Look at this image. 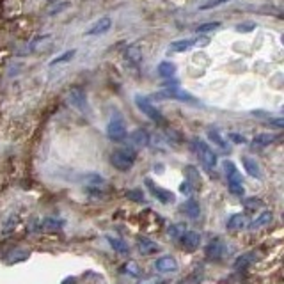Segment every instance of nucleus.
I'll return each mask as SVG.
<instances>
[{
    "label": "nucleus",
    "mask_w": 284,
    "mask_h": 284,
    "mask_svg": "<svg viewBox=\"0 0 284 284\" xmlns=\"http://www.w3.org/2000/svg\"><path fill=\"white\" fill-rule=\"evenodd\" d=\"M192 149L195 151V155L199 156L201 164H203V167L206 169L208 173H212L213 169L217 167V155H215V151H213L203 139H194V141H192Z\"/></svg>",
    "instance_id": "f257e3e1"
},
{
    "label": "nucleus",
    "mask_w": 284,
    "mask_h": 284,
    "mask_svg": "<svg viewBox=\"0 0 284 284\" xmlns=\"http://www.w3.org/2000/svg\"><path fill=\"white\" fill-rule=\"evenodd\" d=\"M135 160H137V151L133 147H123V149L114 151L110 155V164L121 173L130 171L133 167V164H135Z\"/></svg>",
    "instance_id": "f03ea898"
},
{
    "label": "nucleus",
    "mask_w": 284,
    "mask_h": 284,
    "mask_svg": "<svg viewBox=\"0 0 284 284\" xmlns=\"http://www.w3.org/2000/svg\"><path fill=\"white\" fill-rule=\"evenodd\" d=\"M224 171H226V176H227V188L233 195L236 197H242L245 194V188H244V178L240 174V171L236 169V165L231 162V160H226L224 162Z\"/></svg>",
    "instance_id": "7ed1b4c3"
},
{
    "label": "nucleus",
    "mask_w": 284,
    "mask_h": 284,
    "mask_svg": "<svg viewBox=\"0 0 284 284\" xmlns=\"http://www.w3.org/2000/svg\"><path fill=\"white\" fill-rule=\"evenodd\" d=\"M126 124H124V117L121 115V112H112L108 124H106V137L114 142H123L126 139Z\"/></svg>",
    "instance_id": "20e7f679"
},
{
    "label": "nucleus",
    "mask_w": 284,
    "mask_h": 284,
    "mask_svg": "<svg viewBox=\"0 0 284 284\" xmlns=\"http://www.w3.org/2000/svg\"><path fill=\"white\" fill-rule=\"evenodd\" d=\"M133 102H135V105H137L139 110L146 115V117H149L151 121H155V123H158V124L165 123V117L162 115V112L153 105V102H151L147 96H144V94H135Z\"/></svg>",
    "instance_id": "39448f33"
},
{
    "label": "nucleus",
    "mask_w": 284,
    "mask_h": 284,
    "mask_svg": "<svg viewBox=\"0 0 284 284\" xmlns=\"http://www.w3.org/2000/svg\"><path fill=\"white\" fill-rule=\"evenodd\" d=\"M68 102L73 108L80 112V114L84 115H89L91 114V106H89V102H87V94H85L84 89L80 87H71L68 91Z\"/></svg>",
    "instance_id": "423d86ee"
},
{
    "label": "nucleus",
    "mask_w": 284,
    "mask_h": 284,
    "mask_svg": "<svg viewBox=\"0 0 284 284\" xmlns=\"http://www.w3.org/2000/svg\"><path fill=\"white\" fill-rule=\"evenodd\" d=\"M144 183H146V188L149 190V194L155 197L158 203H162V204H173L174 201H176V195L173 194L171 190H167V188H162V186H158L156 185L151 178H146L144 179Z\"/></svg>",
    "instance_id": "0eeeda50"
},
{
    "label": "nucleus",
    "mask_w": 284,
    "mask_h": 284,
    "mask_svg": "<svg viewBox=\"0 0 284 284\" xmlns=\"http://www.w3.org/2000/svg\"><path fill=\"white\" fill-rule=\"evenodd\" d=\"M155 100H179V102L197 103V100H195L190 93L178 89V85H173V87H167V89H164V91L155 93Z\"/></svg>",
    "instance_id": "6e6552de"
},
{
    "label": "nucleus",
    "mask_w": 284,
    "mask_h": 284,
    "mask_svg": "<svg viewBox=\"0 0 284 284\" xmlns=\"http://www.w3.org/2000/svg\"><path fill=\"white\" fill-rule=\"evenodd\" d=\"M210 43L208 37H186V39H178L173 41L169 44V50L174 53H183V52H188L190 48H195V46H206Z\"/></svg>",
    "instance_id": "1a4fd4ad"
},
{
    "label": "nucleus",
    "mask_w": 284,
    "mask_h": 284,
    "mask_svg": "<svg viewBox=\"0 0 284 284\" xmlns=\"http://www.w3.org/2000/svg\"><path fill=\"white\" fill-rule=\"evenodd\" d=\"M112 29V18L110 16H103L100 20L93 23V25L89 27L87 31L84 32V36L87 37H96V36H103Z\"/></svg>",
    "instance_id": "9d476101"
},
{
    "label": "nucleus",
    "mask_w": 284,
    "mask_h": 284,
    "mask_svg": "<svg viewBox=\"0 0 284 284\" xmlns=\"http://www.w3.org/2000/svg\"><path fill=\"white\" fill-rule=\"evenodd\" d=\"M179 245H181L185 250H188V252H194V250H197L201 245V235L199 233H195V231H183V235L179 236Z\"/></svg>",
    "instance_id": "9b49d317"
},
{
    "label": "nucleus",
    "mask_w": 284,
    "mask_h": 284,
    "mask_svg": "<svg viewBox=\"0 0 284 284\" xmlns=\"http://www.w3.org/2000/svg\"><path fill=\"white\" fill-rule=\"evenodd\" d=\"M153 266H155V270L160 272V274H176L178 268H179L178 261L173 256H160L158 259L153 263Z\"/></svg>",
    "instance_id": "f8f14e48"
},
{
    "label": "nucleus",
    "mask_w": 284,
    "mask_h": 284,
    "mask_svg": "<svg viewBox=\"0 0 284 284\" xmlns=\"http://www.w3.org/2000/svg\"><path fill=\"white\" fill-rule=\"evenodd\" d=\"M137 248L142 256H153V254L162 250V247L156 242H153L151 238H146V236H139L137 238Z\"/></svg>",
    "instance_id": "ddd939ff"
},
{
    "label": "nucleus",
    "mask_w": 284,
    "mask_h": 284,
    "mask_svg": "<svg viewBox=\"0 0 284 284\" xmlns=\"http://www.w3.org/2000/svg\"><path fill=\"white\" fill-rule=\"evenodd\" d=\"M204 252H206V256H208L210 259H222V256L226 252V245H224V242H222L220 238H213L212 242L206 245Z\"/></svg>",
    "instance_id": "4468645a"
},
{
    "label": "nucleus",
    "mask_w": 284,
    "mask_h": 284,
    "mask_svg": "<svg viewBox=\"0 0 284 284\" xmlns=\"http://www.w3.org/2000/svg\"><path fill=\"white\" fill-rule=\"evenodd\" d=\"M242 165H244L245 173L250 178H256V179H261L263 178L261 167H259V164H257L254 158H250V156H242Z\"/></svg>",
    "instance_id": "2eb2a0df"
},
{
    "label": "nucleus",
    "mask_w": 284,
    "mask_h": 284,
    "mask_svg": "<svg viewBox=\"0 0 284 284\" xmlns=\"http://www.w3.org/2000/svg\"><path fill=\"white\" fill-rule=\"evenodd\" d=\"M130 141L135 144V146L139 147H146L147 144H149L151 137H149V132H147L146 128H137L133 130L132 135H130Z\"/></svg>",
    "instance_id": "dca6fc26"
},
{
    "label": "nucleus",
    "mask_w": 284,
    "mask_h": 284,
    "mask_svg": "<svg viewBox=\"0 0 284 284\" xmlns=\"http://www.w3.org/2000/svg\"><path fill=\"white\" fill-rule=\"evenodd\" d=\"M185 179L190 183L192 186H194L195 190H197V188H201V185H203V179H201L199 171H197L194 165H186V167H185Z\"/></svg>",
    "instance_id": "f3484780"
},
{
    "label": "nucleus",
    "mask_w": 284,
    "mask_h": 284,
    "mask_svg": "<svg viewBox=\"0 0 284 284\" xmlns=\"http://www.w3.org/2000/svg\"><path fill=\"white\" fill-rule=\"evenodd\" d=\"M272 220H274V213L268 212V210H265V212L259 213V215H257V217L248 224V227H250V229H259V227L268 226Z\"/></svg>",
    "instance_id": "a211bd4d"
},
{
    "label": "nucleus",
    "mask_w": 284,
    "mask_h": 284,
    "mask_svg": "<svg viewBox=\"0 0 284 284\" xmlns=\"http://www.w3.org/2000/svg\"><path fill=\"white\" fill-rule=\"evenodd\" d=\"M245 226H247V218H245L244 213H235V215H231V217L227 218V224H226V227L229 231H240V229H244Z\"/></svg>",
    "instance_id": "6ab92c4d"
},
{
    "label": "nucleus",
    "mask_w": 284,
    "mask_h": 284,
    "mask_svg": "<svg viewBox=\"0 0 284 284\" xmlns=\"http://www.w3.org/2000/svg\"><path fill=\"white\" fill-rule=\"evenodd\" d=\"M181 210L188 218H197L201 215V206L195 199L185 201V203H183V206H181Z\"/></svg>",
    "instance_id": "aec40b11"
},
{
    "label": "nucleus",
    "mask_w": 284,
    "mask_h": 284,
    "mask_svg": "<svg viewBox=\"0 0 284 284\" xmlns=\"http://www.w3.org/2000/svg\"><path fill=\"white\" fill-rule=\"evenodd\" d=\"M106 242H108V245H110V247L114 248L115 252H119V254H128V252H130L128 244H126V242H124L123 238H119V236L108 235V236H106Z\"/></svg>",
    "instance_id": "412c9836"
},
{
    "label": "nucleus",
    "mask_w": 284,
    "mask_h": 284,
    "mask_svg": "<svg viewBox=\"0 0 284 284\" xmlns=\"http://www.w3.org/2000/svg\"><path fill=\"white\" fill-rule=\"evenodd\" d=\"M75 57H76V50L75 48L66 50V52H62L61 55H57V57H53L52 61H50V68H57V66H61V64L71 62Z\"/></svg>",
    "instance_id": "4be33fe9"
},
{
    "label": "nucleus",
    "mask_w": 284,
    "mask_h": 284,
    "mask_svg": "<svg viewBox=\"0 0 284 284\" xmlns=\"http://www.w3.org/2000/svg\"><path fill=\"white\" fill-rule=\"evenodd\" d=\"M70 5H71V0H57V2L48 4V7H46L44 14H46V16H55V14L62 13V11H66Z\"/></svg>",
    "instance_id": "5701e85b"
},
{
    "label": "nucleus",
    "mask_w": 284,
    "mask_h": 284,
    "mask_svg": "<svg viewBox=\"0 0 284 284\" xmlns=\"http://www.w3.org/2000/svg\"><path fill=\"white\" fill-rule=\"evenodd\" d=\"M52 39V36L50 34H43V36H36L34 39L31 41V43L27 44V52L25 53H34V52H37V50L43 46L44 43H48V41Z\"/></svg>",
    "instance_id": "b1692460"
},
{
    "label": "nucleus",
    "mask_w": 284,
    "mask_h": 284,
    "mask_svg": "<svg viewBox=\"0 0 284 284\" xmlns=\"http://www.w3.org/2000/svg\"><path fill=\"white\" fill-rule=\"evenodd\" d=\"M124 57H126V61H128L130 64H133V66H139L142 62V53L139 52L137 44H132V46H128V48L124 50Z\"/></svg>",
    "instance_id": "393cba45"
},
{
    "label": "nucleus",
    "mask_w": 284,
    "mask_h": 284,
    "mask_svg": "<svg viewBox=\"0 0 284 284\" xmlns=\"http://www.w3.org/2000/svg\"><path fill=\"white\" fill-rule=\"evenodd\" d=\"M156 73H158L162 78H171V76L176 75V66H174L173 62L169 61H162L156 68Z\"/></svg>",
    "instance_id": "a878e982"
},
{
    "label": "nucleus",
    "mask_w": 284,
    "mask_h": 284,
    "mask_svg": "<svg viewBox=\"0 0 284 284\" xmlns=\"http://www.w3.org/2000/svg\"><path fill=\"white\" fill-rule=\"evenodd\" d=\"M41 229H50V231H57L64 226V222L57 217H44L43 220L39 222Z\"/></svg>",
    "instance_id": "bb28decb"
},
{
    "label": "nucleus",
    "mask_w": 284,
    "mask_h": 284,
    "mask_svg": "<svg viewBox=\"0 0 284 284\" xmlns=\"http://www.w3.org/2000/svg\"><path fill=\"white\" fill-rule=\"evenodd\" d=\"M277 141V135H272V133H259L256 135L252 141L254 146H259V147H265V146H270L274 142Z\"/></svg>",
    "instance_id": "cd10ccee"
},
{
    "label": "nucleus",
    "mask_w": 284,
    "mask_h": 284,
    "mask_svg": "<svg viewBox=\"0 0 284 284\" xmlns=\"http://www.w3.org/2000/svg\"><path fill=\"white\" fill-rule=\"evenodd\" d=\"M206 135H208V139H210V141L213 142V144H215V146L218 147V149H222V151H227V142L224 141V137H222V135H220V133L217 132V130L210 128V130H208V133H206Z\"/></svg>",
    "instance_id": "c85d7f7f"
},
{
    "label": "nucleus",
    "mask_w": 284,
    "mask_h": 284,
    "mask_svg": "<svg viewBox=\"0 0 284 284\" xmlns=\"http://www.w3.org/2000/svg\"><path fill=\"white\" fill-rule=\"evenodd\" d=\"M254 259H256L254 252L242 254V256H238V257L235 259V268H236V270H240V268H247L248 265H252Z\"/></svg>",
    "instance_id": "c756f323"
},
{
    "label": "nucleus",
    "mask_w": 284,
    "mask_h": 284,
    "mask_svg": "<svg viewBox=\"0 0 284 284\" xmlns=\"http://www.w3.org/2000/svg\"><path fill=\"white\" fill-rule=\"evenodd\" d=\"M9 256H13V257H5V263L13 265V263H18V261H23V259H27V257L31 256V254H29V250H23V248H16V250H14V252H11Z\"/></svg>",
    "instance_id": "7c9ffc66"
},
{
    "label": "nucleus",
    "mask_w": 284,
    "mask_h": 284,
    "mask_svg": "<svg viewBox=\"0 0 284 284\" xmlns=\"http://www.w3.org/2000/svg\"><path fill=\"white\" fill-rule=\"evenodd\" d=\"M244 206L247 212H256V210L263 208V201L259 197H247L244 199Z\"/></svg>",
    "instance_id": "2f4dec72"
},
{
    "label": "nucleus",
    "mask_w": 284,
    "mask_h": 284,
    "mask_svg": "<svg viewBox=\"0 0 284 284\" xmlns=\"http://www.w3.org/2000/svg\"><path fill=\"white\" fill-rule=\"evenodd\" d=\"M222 27L220 22H208L204 23V25H199L195 29V32H199V34H206V32H213V31H218Z\"/></svg>",
    "instance_id": "473e14b6"
},
{
    "label": "nucleus",
    "mask_w": 284,
    "mask_h": 284,
    "mask_svg": "<svg viewBox=\"0 0 284 284\" xmlns=\"http://www.w3.org/2000/svg\"><path fill=\"white\" fill-rule=\"evenodd\" d=\"M231 0H204L203 4H199V11H210V9H215L222 4H227Z\"/></svg>",
    "instance_id": "72a5a7b5"
},
{
    "label": "nucleus",
    "mask_w": 284,
    "mask_h": 284,
    "mask_svg": "<svg viewBox=\"0 0 284 284\" xmlns=\"http://www.w3.org/2000/svg\"><path fill=\"white\" fill-rule=\"evenodd\" d=\"M185 224H181V222H178V224H173V226L169 227L167 229V233H169V236H171V238H179V236L183 235V231H185Z\"/></svg>",
    "instance_id": "f704fd0d"
},
{
    "label": "nucleus",
    "mask_w": 284,
    "mask_h": 284,
    "mask_svg": "<svg viewBox=\"0 0 284 284\" xmlns=\"http://www.w3.org/2000/svg\"><path fill=\"white\" fill-rule=\"evenodd\" d=\"M123 272L124 274H130L132 277H139V275H141V268H139V265L135 261L126 263V265L123 266Z\"/></svg>",
    "instance_id": "c9c22d12"
},
{
    "label": "nucleus",
    "mask_w": 284,
    "mask_h": 284,
    "mask_svg": "<svg viewBox=\"0 0 284 284\" xmlns=\"http://www.w3.org/2000/svg\"><path fill=\"white\" fill-rule=\"evenodd\" d=\"M126 197L132 201H135V203H144V194H142L141 190H126Z\"/></svg>",
    "instance_id": "e433bc0d"
},
{
    "label": "nucleus",
    "mask_w": 284,
    "mask_h": 284,
    "mask_svg": "<svg viewBox=\"0 0 284 284\" xmlns=\"http://www.w3.org/2000/svg\"><path fill=\"white\" fill-rule=\"evenodd\" d=\"M16 215H11V217H9V220L5 222V226H4V229H2V233H4V235H7V233H11V231L14 229V226H16Z\"/></svg>",
    "instance_id": "4c0bfd02"
},
{
    "label": "nucleus",
    "mask_w": 284,
    "mask_h": 284,
    "mask_svg": "<svg viewBox=\"0 0 284 284\" xmlns=\"http://www.w3.org/2000/svg\"><path fill=\"white\" fill-rule=\"evenodd\" d=\"M194 190H195V188L190 185V183L186 181V179L181 183V185H179V192H181V194H185V195H192V194H194Z\"/></svg>",
    "instance_id": "58836bf2"
},
{
    "label": "nucleus",
    "mask_w": 284,
    "mask_h": 284,
    "mask_svg": "<svg viewBox=\"0 0 284 284\" xmlns=\"http://www.w3.org/2000/svg\"><path fill=\"white\" fill-rule=\"evenodd\" d=\"M227 137H229V141L235 142V144H245V142H247V139H245L244 135H240V133H235V132L229 133Z\"/></svg>",
    "instance_id": "ea45409f"
},
{
    "label": "nucleus",
    "mask_w": 284,
    "mask_h": 284,
    "mask_svg": "<svg viewBox=\"0 0 284 284\" xmlns=\"http://www.w3.org/2000/svg\"><path fill=\"white\" fill-rule=\"evenodd\" d=\"M162 281L158 279V277H146V279H142L139 284H160Z\"/></svg>",
    "instance_id": "a19ab883"
},
{
    "label": "nucleus",
    "mask_w": 284,
    "mask_h": 284,
    "mask_svg": "<svg viewBox=\"0 0 284 284\" xmlns=\"http://www.w3.org/2000/svg\"><path fill=\"white\" fill-rule=\"evenodd\" d=\"M252 27L254 25H238V27H236V31H238V32H245V31H250Z\"/></svg>",
    "instance_id": "79ce46f5"
}]
</instances>
